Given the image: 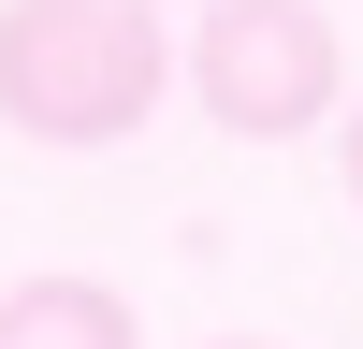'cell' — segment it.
Masks as SVG:
<instances>
[{
	"instance_id": "cell-1",
	"label": "cell",
	"mask_w": 363,
	"mask_h": 349,
	"mask_svg": "<svg viewBox=\"0 0 363 349\" xmlns=\"http://www.w3.org/2000/svg\"><path fill=\"white\" fill-rule=\"evenodd\" d=\"M174 87L145 0H0V131L29 145H131Z\"/></svg>"
},
{
	"instance_id": "cell-2",
	"label": "cell",
	"mask_w": 363,
	"mask_h": 349,
	"mask_svg": "<svg viewBox=\"0 0 363 349\" xmlns=\"http://www.w3.org/2000/svg\"><path fill=\"white\" fill-rule=\"evenodd\" d=\"M189 102L218 116L233 145H291L349 102V44L320 0H203L189 29Z\"/></svg>"
},
{
	"instance_id": "cell-3",
	"label": "cell",
	"mask_w": 363,
	"mask_h": 349,
	"mask_svg": "<svg viewBox=\"0 0 363 349\" xmlns=\"http://www.w3.org/2000/svg\"><path fill=\"white\" fill-rule=\"evenodd\" d=\"M0 349H145V320L102 277H15L0 291Z\"/></svg>"
},
{
	"instance_id": "cell-4",
	"label": "cell",
	"mask_w": 363,
	"mask_h": 349,
	"mask_svg": "<svg viewBox=\"0 0 363 349\" xmlns=\"http://www.w3.org/2000/svg\"><path fill=\"white\" fill-rule=\"evenodd\" d=\"M349 204H363V102H349Z\"/></svg>"
},
{
	"instance_id": "cell-5",
	"label": "cell",
	"mask_w": 363,
	"mask_h": 349,
	"mask_svg": "<svg viewBox=\"0 0 363 349\" xmlns=\"http://www.w3.org/2000/svg\"><path fill=\"white\" fill-rule=\"evenodd\" d=\"M218 349H262V335H218Z\"/></svg>"
}]
</instances>
